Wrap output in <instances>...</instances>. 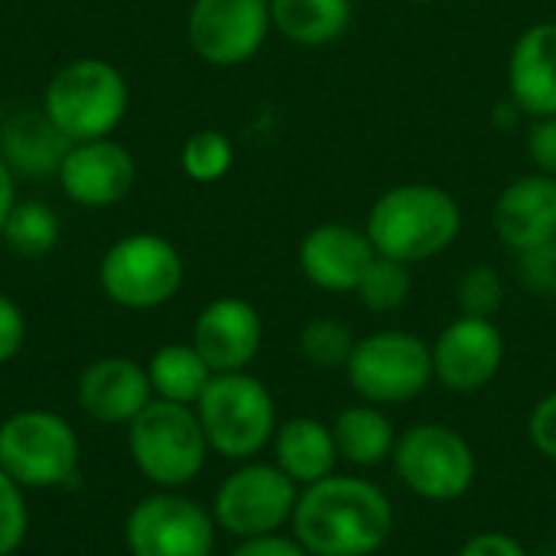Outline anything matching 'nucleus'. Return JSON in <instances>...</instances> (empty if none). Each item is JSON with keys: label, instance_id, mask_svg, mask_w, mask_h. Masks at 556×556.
Returning a JSON list of instances; mask_svg holds the SVG:
<instances>
[{"label": "nucleus", "instance_id": "obj_1", "mask_svg": "<svg viewBox=\"0 0 556 556\" xmlns=\"http://www.w3.org/2000/svg\"><path fill=\"white\" fill-rule=\"evenodd\" d=\"M290 531L309 556H375L394 534V505L381 485L332 472L300 489Z\"/></svg>", "mask_w": 556, "mask_h": 556}, {"label": "nucleus", "instance_id": "obj_2", "mask_svg": "<svg viewBox=\"0 0 556 556\" xmlns=\"http://www.w3.org/2000/svg\"><path fill=\"white\" fill-rule=\"evenodd\" d=\"M463 228L459 202L433 182L388 189L368 212L365 235L381 257L417 264L443 254Z\"/></svg>", "mask_w": 556, "mask_h": 556}, {"label": "nucleus", "instance_id": "obj_3", "mask_svg": "<svg viewBox=\"0 0 556 556\" xmlns=\"http://www.w3.org/2000/svg\"><path fill=\"white\" fill-rule=\"evenodd\" d=\"M127 450L147 482L173 492L192 485L212 453L195 407L160 397L127 424Z\"/></svg>", "mask_w": 556, "mask_h": 556}, {"label": "nucleus", "instance_id": "obj_4", "mask_svg": "<svg viewBox=\"0 0 556 556\" xmlns=\"http://www.w3.org/2000/svg\"><path fill=\"white\" fill-rule=\"evenodd\" d=\"M195 414L205 430L208 450L231 463H248L261 456L274 443V433L280 427L270 388L248 371L212 375L195 404Z\"/></svg>", "mask_w": 556, "mask_h": 556}, {"label": "nucleus", "instance_id": "obj_5", "mask_svg": "<svg viewBox=\"0 0 556 556\" xmlns=\"http://www.w3.org/2000/svg\"><path fill=\"white\" fill-rule=\"evenodd\" d=\"M391 466L407 492L424 502H459L479 476L472 443L450 424H414L397 437Z\"/></svg>", "mask_w": 556, "mask_h": 556}, {"label": "nucleus", "instance_id": "obj_6", "mask_svg": "<svg viewBox=\"0 0 556 556\" xmlns=\"http://www.w3.org/2000/svg\"><path fill=\"white\" fill-rule=\"evenodd\" d=\"M75 427L52 410H20L0 424V469L20 489H62L78 476Z\"/></svg>", "mask_w": 556, "mask_h": 556}, {"label": "nucleus", "instance_id": "obj_7", "mask_svg": "<svg viewBox=\"0 0 556 556\" xmlns=\"http://www.w3.org/2000/svg\"><path fill=\"white\" fill-rule=\"evenodd\" d=\"M42 111L72 143L101 140L127 114V81L111 62L75 59L49 81Z\"/></svg>", "mask_w": 556, "mask_h": 556}, {"label": "nucleus", "instance_id": "obj_8", "mask_svg": "<svg viewBox=\"0 0 556 556\" xmlns=\"http://www.w3.org/2000/svg\"><path fill=\"white\" fill-rule=\"evenodd\" d=\"M345 375L365 404H407L433 384V352L414 332L381 329L355 342Z\"/></svg>", "mask_w": 556, "mask_h": 556}, {"label": "nucleus", "instance_id": "obj_9", "mask_svg": "<svg viewBox=\"0 0 556 556\" xmlns=\"http://www.w3.org/2000/svg\"><path fill=\"white\" fill-rule=\"evenodd\" d=\"M300 485L277 466L248 459L222 479L212 498V518L218 531L235 541L280 534L296 511Z\"/></svg>", "mask_w": 556, "mask_h": 556}, {"label": "nucleus", "instance_id": "obj_10", "mask_svg": "<svg viewBox=\"0 0 556 556\" xmlns=\"http://www.w3.org/2000/svg\"><path fill=\"white\" fill-rule=\"evenodd\" d=\"M101 290L124 309H156L182 287V257L160 235H127L108 248L98 267Z\"/></svg>", "mask_w": 556, "mask_h": 556}, {"label": "nucleus", "instance_id": "obj_11", "mask_svg": "<svg viewBox=\"0 0 556 556\" xmlns=\"http://www.w3.org/2000/svg\"><path fill=\"white\" fill-rule=\"evenodd\" d=\"M215 541L218 525L212 508L173 489L140 498L124 521L130 556H215Z\"/></svg>", "mask_w": 556, "mask_h": 556}, {"label": "nucleus", "instance_id": "obj_12", "mask_svg": "<svg viewBox=\"0 0 556 556\" xmlns=\"http://www.w3.org/2000/svg\"><path fill=\"white\" fill-rule=\"evenodd\" d=\"M270 26V0H195L189 10V42L212 65L254 59Z\"/></svg>", "mask_w": 556, "mask_h": 556}, {"label": "nucleus", "instance_id": "obj_13", "mask_svg": "<svg viewBox=\"0 0 556 556\" xmlns=\"http://www.w3.org/2000/svg\"><path fill=\"white\" fill-rule=\"evenodd\" d=\"M430 352L433 381L456 394H476L498 378L505 365V336L495 319L459 316L437 336Z\"/></svg>", "mask_w": 556, "mask_h": 556}, {"label": "nucleus", "instance_id": "obj_14", "mask_svg": "<svg viewBox=\"0 0 556 556\" xmlns=\"http://www.w3.org/2000/svg\"><path fill=\"white\" fill-rule=\"evenodd\" d=\"M261 313L241 296L212 300L192 326V349L205 358L212 375L248 371V365L261 352Z\"/></svg>", "mask_w": 556, "mask_h": 556}, {"label": "nucleus", "instance_id": "obj_15", "mask_svg": "<svg viewBox=\"0 0 556 556\" xmlns=\"http://www.w3.org/2000/svg\"><path fill=\"white\" fill-rule=\"evenodd\" d=\"M378 257L371 238L352 225H316L300 241L303 277L326 293H355L368 264Z\"/></svg>", "mask_w": 556, "mask_h": 556}, {"label": "nucleus", "instance_id": "obj_16", "mask_svg": "<svg viewBox=\"0 0 556 556\" xmlns=\"http://www.w3.org/2000/svg\"><path fill=\"white\" fill-rule=\"evenodd\" d=\"M134 176H137V169H134L130 150L108 137L72 143V150L65 153L62 169H59L65 195L88 208L121 202L130 192Z\"/></svg>", "mask_w": 556, "mask_h": 556}, {"label": "nucleus", "instance_id": "obj_17", "mask_svg": "<svg viewBox=\"0 0 556 556\" xmlns=\"http://www.w3.org/2000/svg\"><path fill=\"white\" fill-rule=\"evenodd\" d=\"M75 397L91 420L127 427L153 401V388L143 365H137L134 358L108 355L85 365V371L78 375Z\"/></svg>", "mask_w": 556, "mask_h": 556}, {"label": "nucleus", "instance_id": "obj_18", "mask_svg": "<svg viewBox=\"0 0 556 556\" xmlns=\"http://www.w3.org/2000/svg\"><path fill=\"white\" fill-rule=\"evenodd\" d=\"M495 235L511 251H531L556 238V179L544 173L518 176L495 202Z\"/></svg>", "mask_w": 556, "mask_h": 556}, {"label": "nucleus", "instance_id": "obj_19", "mask_svg": "<svg viewBox=\"0 0 556 556\" xmlns=\"http://www.w3.org/2000/svg\"><path fill=\"white\" fill-rule=\"evenodd\" d=\"M511 101L531 117H556V23L528 26L508 55Z\"/></svg>", "mask_w": 556, "mask_h": 556}, {"label": "nucleus", "instance_id": "obj_20", "mask_svg": "<svg viewBox=\"0 0 556 556\" xmlns=\"http://www.w3.org/2000/svg\"><path fill=\"white\" fill-rule=\"evenodd\" d=\"M72 140L46 111H20L0 127V160L13 176H49L62 169Z\"/></svg>", "mask_w": 556, "mask_h": 556}, {"label": "nucleus", "instance_id": "obj_21", "mask_svg": "<svg viewBox=\"0 0 556 556\" xmlns=\"http://www.w3.org/2000/svg\"><path fill=\"white\" fill-rule=\"evenodd\" d=\"M274 463L300 485L323 482L339 466L332 427L316 417H290L274 433Z\"/></svg>", "mask_w": 556, "mask_h": 556}, {"label": "nucleus", "instance_id": "obj_22", "mask_svg": "<svg viewBox=\"0 0 556 556\" xmlns=\"http://www.w3.org/2000/svg\"><path fill=\"white\" fill-rule=\"evenodd\" d=\"M332 437H336L339 459H345L349 466H358V469H375V466L388 463L397 446V430H394L391 417L381 407L365 404V401L339 410V417L332 424Z\"/></svg>", "mask_w": 556, "mask_h": 556}, {"label": "nucleus", "instance_id": "obj_23", "mask_svg": "<svg viewBox=\"0 0 556 556\" xmlns=\"http://www.w3.org/2000/svg\"><path fill=\"white\" fill-rule=\"evenodd\" d=\"M274 29L300 46H326L352 23V0H270Z\"/></svg>", "mask_w": 556, "mask_h": 556}, {"label": "nucleus", "instance_id": "obj_24", "mask_svg": "<svg viewBox=\"0 0 556 556\" xmlns=\"http://www.w3.org/2000/svg\"><path fill=\"white\" fill-rule=\"evenodd\" d=\"M147 375H150L153 397L173 401V404H189V407L199 404L202 391L212 381V368L192 349V342L189 345L169 342V345L156 349L153 358L147 362Z\"/></svg>", "mask_w": 556, "mask_h": 556}, {"label": "nucleus", "instance_id": "obj_25", "mask_svg": "<svg viewBox=\"0 0 556 556\" xmlns=\"http://www.w3.org/2000/svg\"><path fill=\"white\" fill-rule=\"evenodd\" d=\"M7 244L23 257H42L59 241V218L42 202H16L3 222Z\"/></svg>", "mask_w": 556, "mask_h": 556}, {"label": "nucleus", "instance_id": "obj_26", "mask_svg": "<svg viewBox=\"0 0 556 556\" xmlns=\"http://www.w3.org/2000/svg\"><path fill=\"white\" fill-rule=\"evenodd\" d=\"M355 336L352 329L342 323V319H332V316H316L309 319L303 329H300V355L303 362H309L313 368L319 371H336V368H345L352 352H355Z\"/></svg>", "mask_w": 556, "mask_h": 556}, {"label": "nucleus", "instance_id": "obj_27", "mask_svg": "<svg viewBox=\"0 0 556 556\" xmlns=\"http://www.w3.org/2000/svg\"><path fill=\"white\" fill-rule=\"evenodd\" d=\"M414 280H410V264L391 261V257H375L358 283V300L371 313H394L410 300Z\"/></svg>", "mask_w": 556, "mask_h": 556}, {"label": "nucleus", "instance_id": "obj_28", "mask_svg": "<svg viewBox=\"0 0 556 556\" xmlns=\"http://www.w3.org/2000/svg\"><path fill=\"white\" fill-rule=\"evenodd\" d=\"M235 163V147L222 130H195L182 147V169L195 182L222 179Z\"/></svg>", "mask_w": 556, "mask_h": 556}, {"label": "nucleus", "instance_id": "obj_29", "mask_svg": "<svg viewBox=\"0 0 556 556\" xmlns=\"http://www.w3.org/2000/svg\"><path fill=\"white\" fill-rule=\"evenodd\" d=\"M459 309L463 316H479V319H495L502 303H505V283L498 277L495 267H472L466 270V277L459 280Z\"/></svg>", "mask_w": 556, "mask_h": 556}, {"label": "nucleus", "instance_id": "obj_30", "mask_svg": "<svg viewBox=\"0 0 556 556\" xmlns=\"http://www.w3.org/2000/svg\"><path fill=\"white\" fill-rule=\"evenodd\" d=\"M29 531V508H26V489H20L3 469H0V556L16 554Z\"/></svg>", "mask_w": 556, "mask_h": 556}, {"label": "nucleus", "instance_id": "obj_31", "mask_svg": "<svg viewBox=\"0 0 556 556\" xmlns=\"http://www.w3.org/2000/svg\"><path fill=\"white\" fill-rule=\"evenodd\" d=\"M518 277L531 293L556 296V238L518 254Z\"/></svg>", "mask_w": 556, "mask_h": 556}, {"label": "nucleus", "instance_id": "obj_32", "mask_svg": "<svg viewBox=\"0 0 556 556\" xmlns=\"http://www.w3.org/2000/svg\"><path fill=\"white\" fill-rule=\"evenodd\" d=\"M528 437H531V446L544 456L556 463V391L544 394L531 417H528Z\"/></svg>", "mask_w": 556, "mask_h": 556}, {"label": "nucleus", "instance_id": "obj_33", "mask_svg": "<svg viewBox=\"0 0 556 556\" xmlns=\"http://www.w3.org/2000/svg\"><path fill=\"white\" fill-rule=\"evenodd\" d=\"M528 156L538 173L556 179V117H534L528 130Z\"/></svg>", "mask_w": 556, "mask_h": 556}, {"label": "nucleus", "instance_id": "obj_34", "mask_svg": "<svg viewBox=\"0 0 556 556\" xmlns=\"http://www.w3.org/2000/svg\"><path fill=\"white\" fill-rule=\"evenodd\" d=\"M26 342V319H23V309L0 293V365L13 362L20 355Z\"/></svg>", "mask_w": 556, "mask_h": 556}, {"label": "nucleus", "instance_id": "obj_35", "mask_svg": "<svg viewBox=\"0 0 556 556\" xmlns=\"http://www.w3.org/2000/svg\"><path fill=\"white\" fill-rule=\"evenodd\" d=\"M456 556H531L528 547L505 534V531H482V534H472Z\"/></svg>", "mask_w": 556, "mask_h": 556}, {"label": "nucleus", "instance_id": "obj_36", "mask_svg": "<svg viewBox=\"0 0 556 556\" xmlns=\"http://www.w3.org/2000/svg\"><path fill=\"white\" fill-rule=\"evenodd\" d=\"M228 556H309V551L290 534H264L251 541H238V547Z\"/></svg>", "mask_w": 556, "mask_h": 556}, {"label": "nucleus", "instance_id": "obj_37", "mask_svg": "<svg viewBox=\"0 0 556 556\" xmlns=\"http://www.w3.org/2000/svg\"><path fill=\"white\" fill-rule=\"evenodd\" d=\"M16 205V189H13V173L10 166L0 160V231H3V222L10 215V208Z\"/></svg>", "mask_w": 556, "mask_h": 556}, {"label": "nucleus", "instance_id": "obj_38", "mask_svg": "<svg viewBox=\"0 0 556 556\" xmlns=\"http://www.w3.org/2000/svg\"><path fill=\"white\" fill-rule=\"evenodd\" d=\"M414 3H433V0H414Z\"/></svg>", "mask_w": 556, "mask_h": 556}, {"label": "nucleus", "instance_id": "obj_39", "mask_svg": "<svg viewBox=\"0 0 556 556\" xmlns=\"http://www.w3.org/2000/svg\"><path fill=\"white\" fill-rule=\"evenodd\" d=\"M0 127H3V111H0Z\"/></svg>", "mask_w": 556, "mask_h": 556}, {"label": "nucleus", "instance_id": "obj_40", "mask_svg": "<svg viewBox=\"0 0 556 556\" xmlns=\"http://www.w3.org/2000/svg\"><path fill=\"white\" fill-rule=\"evenodd\" d=\"M544 556H556V551H551V554H544Z\"/></svg>", "mask_w": 556, "mask_h": 556}, {"label": "nucleus", "instance_id": "obj_41", "mask_svg": "<svg viewBox=\"0 0 556 556\" xmlns=\"http://www.w3.org/2000/svg\"><path fill=\"white\" fill-rule=\"evenodd\" d=\"M10 556H16V554H10Z\"/></svg>", "mask_w": 556, "mask_h": 556}]
</instances>
